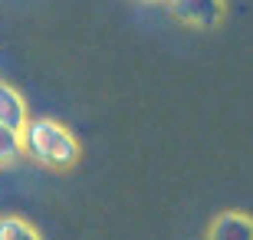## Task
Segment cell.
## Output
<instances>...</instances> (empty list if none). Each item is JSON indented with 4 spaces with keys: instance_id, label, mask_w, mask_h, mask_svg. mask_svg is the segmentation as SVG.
Wrapping results in <instances>:
<instances>
[{
    "instance_id": "1",
    "label": "cell",
    "mask_w": 253,
    "mask_h": 240,
    "mask_svg": "<svg viewBox=\"0 0 253 240\" xmlns=\"http://www.w3.org/2000/svg\"><path fill=\"white\" fill-rule=\"evenodd\" d=\"M20 145L23 155L33 158L37 165L46 168H73L79 161V142L63 122L56 119H27V125L20 129Z\"/></svg>"
},
{
    "instance_id": "2",
    "label": "cell",
    "mask_w": 253,
    "mask_h": 240,
    "mask_svg": "<svg viewBox=\"0 0 253 240\" xmlns=\"http://www.w3.org/2000/svg\"><path fill=\"white\" fill-rule=\"evenodd\" d=\"M171 13L188 27H214L220 17V0H171Z\"/></svg>"
},
{
    "instance_id": "3",
    "label": "cell",
    "mask_w": 253,
    "mask_h": 240,
    "mask_svg": "<svg viewBox=\"0 0 253 240\" xmlns=\"http://www.w3.org/2000/svg\"><path fill=\"white\" fill-rule=\"evenodd\" d=\"M207 240H253V217H244V214H220V217L211 224Z\"/></svg>"
},
{
    "instance_id": "4",
    "label": "cell",
    "mask_w": 253,
    "mask_h": 240,
    "mask_svg": "<svg viewBox=\"0 0 253 240\" xmlns=\"http://www.w3.org/2000/svg\"><path fill=\"white\" fill-rule=\"evenodd\" d=\"M30 119V112H27V99L13 89V86L7 83H0V125H10V129H23Z\"/></svg>"
},
{
    "instance_id": "5",
    "label": "cell",
    "mask_w": 253,
    "mask_h": 240,
    "mask_svg": "<svg viewBox=\"0 0 253 240\" xmlns=\"http://www.w3.org/2000/svg\"><path fill=\"white\" fill-rule=\"evenodd\" d=\"M0 240H43V237L23 217H17V214H0Z\"/></svg>"
},
{
    "instance_id": "6",
    "label": "cell",
    "mask_w": 253,
    "mask_h": 240,
    "mask_svg": "<svg viewBox=\"0 0 253 240\" xmlns=\"http://www.w3.org/2000/svg\"><path fill=\"white\" fill-rule=\"evenodd\" d=\"M23 155V145H20V132L10 129V125H0V165H10Z\"/></svg>"
}]
</instances>
